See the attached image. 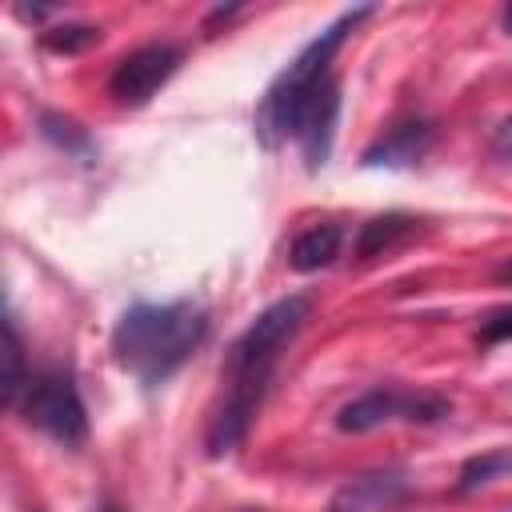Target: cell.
<instances>
[{
	"label": "cell",
	"mask_w": 512,
	"mask_h": 512,
	"mask_svg": "<svg viewBox=\"0 0 512 512\" xmlns=\"http://www.w3.org/2000/svg\"><path fill=\"white\" fill-rule=\"evenodd\" d=\"M504 28H508V32H512V4H508V8H504Z\"/></svg>",
	"instance_id": "d6986e66"
},
{
	"label": "cell",
	"mask_w": 512,
	"mask_h": 512,
	"mask_svg": "<svg viewBox=\"0 0 512 512\" xmlns=\"http://www.w3.org/2000/svg\"><path fill=\"white\" fill-rule=\"evenodd\" d=\"M340 244H344V228L340 224H312L292 240L288 264L296 272H320L340 256Z\"/></svg>",
	"instance_id": "30bf717a"
},
{
	"label": "cell",
	"mask_w": 512,
	"mask_h": 512,
	"mask_svg": "<svg viewBox=\"0 0 512 512\" xmlns=\"http://www.w3.org/2000/svg\"><path fill=\"white\" fill-rule=\"evenodd\" d=\"M16 412L24 416V424H32L36 432L52 436L64 448H76L88 440V408L80 400L72 372L60 364L36 368L28 376V384L16 400Z\"/></svg>",
	"instance_id": "277c9868"
},
{
	"label": "cell",
	"mask_w": 512,
	"mask_h": 512,
	"mask_svg": "<svg viewBox=\"0 0 512 512\" xmlns=\"http://www.w3.org/2000/svg\"><path fill=\"white\" fill-rule=\"evenodd\" d=\"M488 152H492L496 160H512V116H504V120L492 128V136H488Z\"/></svg>",
	"instance_id": "e0dca14e"
},
{
	"label": "cell",
	"mask_w": 512,
	"mask_h": 512,
	"mask_svg": "<svg viewBox=\"0 0 512 512\" xmlns=\"http://www.w3.org/2000/svg\"><path fill=\"white\" fill-rule=\"evenodd\" d=\"M504 472H512V448H488V452L464 460V468L456 476V492H476Z\"/></svg>",
	"instance_id": "4fadbf2b"
},
{
	"label": "cell",
	"mask_w": 512,
	"mask_h": 512,
	"mask_svg": "<svg viewBox=\"0 0 512 512\" xmlns=\"http://www.w3.org/2000/svg\"><path fill=\"white\" fill-rule=\"evenodd\" d=\"M92 44H100V28H92V24H68L64 20V24H52L40 32V48H48L56 56H76Z\"/></svg>",
	"instance_id": "9a60e30c"
},
{
	"label": "cell",
	"mask_w": 512,
	"mask_h": 512,
	"mask_svg": "<svg viewBox=\"0 0 512 512\" xmlns=\"http://www.w3.org/2000/svg\"><path fill=\"white\" fill-rule=\"evenodd\" d=\"M100 512H124V508H116V504H100Z\"/></svg>",
	"instance_id": "ffe728a7"
},
{
	"label": "cell",
	"mask_w": 512,
	"mask_h": 512,
	"mask_svg": "<svg viewBox=\"0 0 512 512\" xmlns=\"http://www.w3.org/2000/svg\"><path fill=\"white\" fill-rule=\"evenodd\" d=\"M308 312H312V300L300 296V292H292V296L268 304V308L232 340L220 376H224V380H260V384H268L272 372H276V364H280V356H284V348H288V344L296 340V332L304 328Z\"/></svg>",
	"instance_id": "3957f363"
},
{
	"label": "cell",
	"mask_w": 512,
	"mask_h": 512,
	"mask_svg": "<svg viewBox=\"0 0 512 512\" xmlns=\"http://www.w3.org/2000/svg\"><path fill=\"white\" fill-rule=\"evenodd\" d=\"M452 412V404L436 392H408L396 384H376L368 392H360L356 400H348L336 412V428L340 432H372L380 424L392 420H412V424H436Z\"/></svg>",
	"instance_id": "5b68a950"
},
{
	"label": "cell",
	"mask_w": 512,
	"mask_h": 512,
	"mask_svg": "<svg viewBox=\"0 0 512 512\" xmlns=\"http://www.w3.org/2000/svg\"><path fill=\"white\" fill-rule=\"evenodd\" d=\"M496 280H512V260H504V264L496 268Z\"/></svg>",
	"instance_id": "ac0fdd59"
},
{
	"label": "cell",
	"mask_w": 512,
	"mask_h": 512,
	"mask_svg": "<svg viewBox=\"0 0 512 512\" xmlns=\"http://www.w3.org/2000/svg\"><path fill=\"white\" fill-rule=\"evenodd\" d=\"M412 492V480L404 468H376L336 488L328 500V512H392Z\"/></svg>",
	"instance_id": "ba28073f"
},
{
	"label": "cell",
	"mask_w": 512,
	"mask_h": 512,
	"mask_svg": "<svg viewBox=\"0 0 512 512\" xmlns=\"http://www.w3.org/2000/svg\"><path fill=\"white\" fill-rule=\"evenodd\" d=\"M28 376L32 372H24V344L16 332V316H8V324H4V404L8 408H16Z\"/></svg>",
	"instance_id": "5bb4252c"
},
{
	"label": "cell",
	"mask_w": 512,
	"mask_h": 512,
	"mask_svg": "<svg viewBox=\"0 0 512 512\" xmlns=\"http://www.w3.org/2000/svg\"><path fill=\"white\" fill-rule=\"evenodd\" d=\"M208 336V308L192 296L148 304L136 300L120 312L112 328V356L124 372H132L140 384H164L172 372L184 368V360L204 344Z\"/></svg>",
	"instance_id": "6da1fadb"
},
{
	"label": "cell",
	"mask_w": 512,
	"mask_h": 512,
	"mask_svg": "<svg viewBox=\"0 0 512 512\" xmlns=\"http://www.w3.org/2000/svg\"><path fill=\"white\" fill-rule=\"evenodd\" d=\"M476 340L480 344H504V340H512V304L488 312L480 320V328H476Z\"/></svg>",
	"instance_id": "2e32d148"
},
{
	"label": "cell",
	"mask_w": 512,
	"mask_h": 512,
	"mask_svg": "<svg viewBox=\"0 0 512 512\" xmlns=\"http://www.w3.org/2000/svg\"><path fill=\"white\" fill-rule=\"evenodd\" d=\"M40 136L52 140L60 152H68V156H76V160H92V156H96L92 136H88L76 120L60 116V112H44V116H40Z\"/></svg>",
	"instance_id": "7c38bea8"
},
{
	"label": "cell",
	"mask_w": 512,
	"mask_h": 512,
	"mask_svg": "<svg viewBox=\"0 0 512 512\" xmlns=\"http://www.w3.org/2000/svg\"><path fill=\"white\" fill-rule=\"evenodd\" d=\"M184 60V48L180 44H168V40H156V44H140L136 52H128L112 76H108V96L124 108H140L148 104L180 68Z\"/></svg>",
	"instance_id": "8992f818"
},
{
	"label": "cell",
	"mask_w": 512,
	"mask_h": 512,
	"mask_svg": "<svg viewBox=\"0 0 512 512\" xmlns=\"http://www.w3.org/2000/svg\"><path fill=\"white\" fill-rule=\"evenodd\" d=\"M432 144V124L424 116H408V120H396L392 128H384V136H376L360 164L364 168H412Z\"/></svg>",
	"instance_id": "9c48e42d"
},
{
	"label": "cell",
	"mask_w": 512,
	"mask_h": 512,
	"mask_svg": "<svg viewBox=\"0 0 512 512\" xmlns=\"http://www.w3.org/2000/svg\"><path fill=\"white\" fill-rule=\"evenodd\" d=\"M368 12H372V8H352V12H344L340 20H332V24H328L316 40H308V44L300 48V56L268 84V92H264V100H260V108H256V136L264 140V148H276L280 140H288L300 104L332 76V72H328V68H332V56L340 52L344 36H348Z\"/></svg>",
	"instance_id": "7a4b0ae2"
},
{
	"label": "cell",
	"mask_w": 512,
	"mask_h": 512,
	"mask_svg": "<svg viewBox=\"0 0 512 512\" xmlns=\"http://www.w3.org/2000/svg\"><path fill=\"white\" fill-rule=\"evenodd\" d=\"M412 232H416V220H412L408 212H384V216H372V220L360 224L352 252H356L360 260H372V256H384V252H392L396 244H404Z\"/></svg>",
	"instance_id": "8fae6325"
},
{
	"label": "cell",
	"mask_w": 512,
	"mask_h": 512,
	"mask_svg": "<svg viewBox=\"0 0 512 512\" xmlns=\"http://www.w3.org/2000/svg\"><path fill=\"white\" fill-rule=\"evenodd\" d=\"M336 120H340V84L328 76V80L300 104V112H296V120H292V132H288V136L300 144L308 172L324 168V160H328V152H332Z\"/></svg>",
	"instance_id": "52a82bcc"
}]
</instances>
